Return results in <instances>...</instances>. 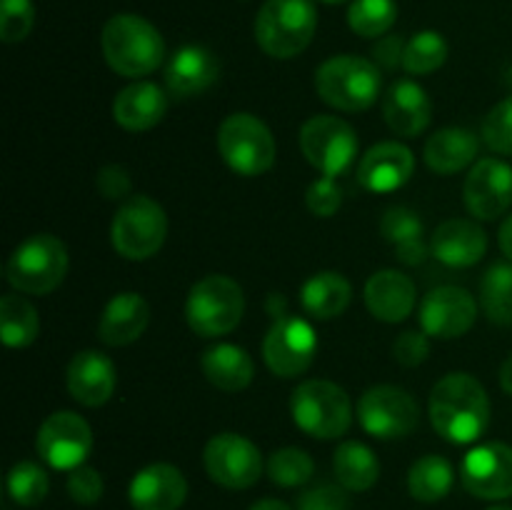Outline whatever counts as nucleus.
Returning a JSON list of instances; mask_svg holds the SVG:
<instances>
[{"label":"nucleus","instance_id":"1","mask_svg":"<svg viewBox=\"0 0 512 510\" xmlns=\"http://www.w3.org/2000/svg\"><path fill=\"white\" fill-rule=\"evenodd\" d=\"M433 428L450 443H475L490 423V398L470 373H450L430 393Z\"/></svg>","mask_w":512,"mask_h":510},{"label":"nucleus","instance_id":"2","mask_svg":"<svg viewBox=\"0 0 512 510\" xmlns=\"http://www.w3.org/2000/svg\"><path fill=\"white\" fill-rule=\"evenodd\" d=\"M100 45L110 68L125 78L153 73L165 58V43L158 30L133 13L113 15L105 23Z\"/></svg>","mask_w":512,"mask_h":510},{"label":"nucleus","instance_id":"3","mask_svg":"<svg viewBox=\"0 0 512 510\" xmlns=\"http://www.w3.org/2000/svg\"><path fill=\"white\" fill-rule=\"evenodd\" d=\"M318 28L313 0H268L255 18V40L270 58L303 53Z\"/></svg>","mask_w":512,"mask_h":510},{"label":"nucleus","instance_id":"4","mask_svg":"<svg viewBox=\"0 0 512 510\" xmlns=\"http://www.w3.org/2000/svg\"><path fill=\"white\" fill-rule=\"evenodd\" d=\"M383 78L378 65L360 55H335L315 73V90L330 108L360 113L378 100Z\"/></svg>","mask_w":512,"mask_h":510},{"label":"nucleus","instance_id":"5","mask_svg":"<svg viewBox=\"0 0 512 510\" xmlns=\"http://www.w3.org/2000/svg\"><path fill=\"white\" fill-rule=\"evenodd\" d=\"M68 273V248L50 233L30 235L5 263V280L18 293H53Z\"/></svg>","mask_w":512,"mask_h":510},{"label":"nucleus","instance_id":"6","mask_svg":"<svg viewBox=\"0 0 512 510\" xmlns=\"http://www.w3.org/2000/svg\"><path fill=\"white\" fill-rule=\"evenodd\" d=\"M243 310V288L228 275H208L198 280L185 300L188 325L203 338H218L238 328Z\"/></svg>","mask_w":512,"mask_h":510},{"label":"nucleus","instance_id":"7","mask_svg":"<svg viewBox=\"0 0 512 510\" xmlns=\"http://www.w3.org/2000/svg\"><path fill=\"white\" fill-rule=\"evenodd\" d=\"M290 413L303 433L320 440L340 438L353 420L348 393L330 380L300 383L290 398Z\"/></svg>","mask_w":512,"mask_h":510},{"label":"nucleus","instance_id":"8","mask_svg":"<svg viewBox=\"0 0 512 510\" xmlns=\"http://www.w3.org/2000/svg\"><path fill=\"white\" fill-rule=\"evenodd\" d=\"M218 150L228 168L245 178L268 173L275 163L273 133L250 113H233L220 123Z\"/></svg>","mask_w":512,"mask_h":510},{"label":"nucleus","instance_id":"9","mask_svg":"<svg viewBox=\"0 0 512 510\" xmlns=\"http://www.w3.org/2000/svg\"><path fill=\"white\" fill-rule=\"evenodd\" d=\"M168 218L160 203L148 195H130L120 203L113 218V248L128 260H148L163 248Z\"/></svg>","mask_w":512,"mask_h":510},{"label":"nucleus","instance_id":"10","mask_svg":"<svg viewBox=\"0 0 512 510\" xmlns=\"http://www.w3.org/2000/svg\"><path fill=\"white\" fill-rule=\"evenodd\" d=\"M300 150L313 168L328 178H338L358 155V135L335 115H315L300 128Z\"/></svg>","mask_w":512,"mask_h":510},{"label":"nucleus","instance_id":"11","mask_svg":"<svg viewBox=\"0 0 512 510\" xmlns=\"http://www.w3.org/2000/svg\"><path fill=\"white\" fill-rule=\"evenodd\" d=\"M358 418L365 433L373 438L398 440L408 438L418 428L420 410L408 390L395 385H375L360 398Z\"/></svg>","mask_w":512,"mask_h":510},{"label":"nucleus","instance_id":"12","mask_svg":"<svg viewBox=\"0 0 512 510\" xmlns=\"http://www.w3.org/2000/svg\"><path fill=\"white\" fill-rule=\"evenodd\" d=\"M210 480L230 490H245L263 475V455L238 433H220L208 440L203 453Z\"/></svg>","mask_w":512,"mask_h":510},{"label":"nucleus","instance_id":"13","mask_svg":"<svg viewBox=\"0 0 512 510\" xmlns=\"http://www.w3.org/2000/svg\"><path fill=\"white\" fill-rule=\"evenodd\" d=\"M318 353V335L313 325L295 315H283L273 323L263 340L265 365L280 378H295L313 365Z\"/></svg>","mask_w":512,"mask_h":510},{"label":"nucleus","instance_id":"14","mask_svg":"<svg viewBox=\"0 0 512 510\" xmlns=\"http://www.w3.org/2000/svg\"><path fill=\"white\" fill-rule=\"evenodd\" d=\"M40 458L55 470H75L93 450V433L80 415L70 410L48 415L35 438Z\"/></svg>","mask_w":512,"mask_h":510},{"label":"nucleus","instance_id":"15","mask_svg":"<svg viewBox=\"0 0 512 510\" xmlns=\"http://www.w3.org/2000/svg\"><path fill=\"white\" fill-rule=\"evenodd\" d=\"M465 490L483 500L512 495V448L508 443H485L470 450L460 468Z\"/></svg>","mask_w":512,"mask_h":510},{"label":"nucleus","instance_id":"16","mask_svg":"<svg viewBox=\"0 0 512 510\" xmlns=\"http://www.w3.org/2000/svg\"><path fill=\"white\" fill-rule=\"evenodd\" d=\"M478 318V303L473 295L458 285H443L430 290L420 303V325L433 338H460L473 328Z\"/></svg>","mask_w":512,"mask_h":510},{"label":"nucleus","instance_id":"17","mask_svg":"<svg viewBox=\"0 0 512 510\" xmlns=\"http://www.w3.org/2000/svg\"><path fill=\"white\" fill-rule=\"evenodd\" d=\"M463 198L478 220L500 218L512 205V168L498 158H483L465 178Z\"/></svg>","mask_w":512,"mask_h":510},{"label":"nucleus","instance_id":"18","mask_svg":"<svg viewBox=\"0 0 512 510\" xmlns=\"http://www.w3.org/2000/svg\"><path fill=\"white\" fill-rule=\"evenodd\" d=\"M128 495L135 510H178L188 498V480L175 465L153 463L135 473Z\"/></svg>","mask_w":512,"mask_h":510},{"label":"nucleus","instance_id":"19","mask_svg":"<svg viewBox=\"0 0 512 510\" xmlns=\"http://www.w3.org/2000/svg\"><path fill=\"white\" fill-rule=\"evenodd\" d=\"M415 170V158L403 143H378L363 155L358 168V183L370 193H393L403 188Z\"/></svg>","mask_w":512,"mask_h":510},{"label":"nucleus","instance_id":"20","mask_svg":"<svg viewBox=\"0 0 512 510\" xmlns=\"http://www.w3.org/2000/svg\"><path fill=\"white\" fill-rule=\"evenodd\" d=\"M220 63L203 45H185L175 50L165 68V88L173 98H193L218 80Z\"/></svg>","mask_w":512,"mask_h":510},{"label":"nucleus","instance_id":"21","mask_svg":"<svg viewBox=\"0 0 512 510\" xmlns=\"http://www.w3.org/2000/svg\"><path fill=\"white\" fill-rule=\"evenodd\" d=\"M430 250L448 268H470L488 250V238L478 223L465 218H450L435 228Z\"/></svg>","mask_w":512,"mask_h":510},{"label":"nucleus","instance_id":"22","mask_svg":"<svg viewBox=\"0 0 512 510\" xmlns=\"http://www.w3.org/2000/svg\"><path fill=\"white\" fill-rule=\"evenodd\" d=\"M68 393L85 408H98L115 390V365L98 350H83L68 365Z\"/></svg>","mask_w":512,"mask_h":510},{"label":"nucleus","instance_id":"23","mask_svg":"<svg viewBox=\"0 0 512 510\" xmlns=\"http://www.w3.org/2000/svg\"><path fill=\"white\" fill-rule=\"evenodd\" d=\"M383 115L388 128L400 138H418L433 118L428 93L415 80H398L383 100Z\"/></svg>","mask_w":512,"mask_h":510},{"label":"nucleus","instance_id":"24","mask_svg":"<svg viewBox=\"0 0 512 510\" xmlns=\"http://www.w3.org/2000/svg\"><path fill=\"white\" fill-rule=\"evenodd\" d=\"M365 305L383 323H403L415 308V285L400 270H378L365 283Z\"/></svg>","mask_w":512,"mask_h":510},{"label":"nucleus","instance_id":"25","mask_svg":"<svg viewBox=\"0 0 512 510\" xmlns=\"http://www.w3.org/2000/svg\"><path fill=\"white\" fill-rule=\"evenodd\" d=\"M165 110H168V95L150 80H138V83L128 85L113 100L115 123L130 133L155 128L163 120Z\"/></svg>","mask_w":512,"mask_h":510},{"label":"nucleus","instance_id":"26","mask_svg":"<svg viewBox=\"0 0 512 510\" xmlns=\"http://www.w3.org/2000/svg\"><path fill=\"white\" fill-rule=\"evenodd\" d=\"M150 320V308L143 295L138 293H118L100 315L98 333L105 345H130L145 333Z\"/></svg>","mask_w":512,"mask_h":510},{"label":"nucleus","instance_id":"27","mask_svg":"<svg viewBox=\"0 0 512 510\" xmlns=\"http://www.w3.org/2000/svg\"><path fill=\"white\" fill-rule=\"evenodd\" d=\"M200 368H203L205 378L225 393H238V390L248 388L255 375V363L248 350L233 343H220L205 350L200 358Z\"/></svg>","mask_w":512,"mask_h":510},{"label":"nucleus","instance_id":"28","mask_svg":"<svg viewBox=\"0 0 512 510\" xmlns=\"http://www.w3.org/2000/svg\"><path fill=\"white\" fill-rule=\"evenodd\" d=\"M478 135L468 128H443L425 143V163L440 175H453L478 155Z\"/></svg>","mask_w":512,"mask_h":510},{"label":"nucleus","instance_id":"29","mask_svg":"<svg viewBox=\"0 0 512 510\" xmlns=\"http://www.w3.org/2000/svg\"><path fill=\"white\" fill-rule=\"evenodd\" d=\"M350 298H353L350 283L340 273H333V270L315 273L300 288V303H303L305 313L318 320L338 318L348 308Z\"/></svg>","mask_w":512,"mask_h":510},{"label":"nucleus","instance_id":"30","mask_svg":"<svg viewBox=\"0 0 512 510\" xmlns=\"http://www.w3.org/2000/svg\"><path fill=\"white\" fill-rule=\"evenodd\" d=\"M380 233L398 253V260L405 265H420L428 255L423 243V223L408 208H390L380 220Z\"/></svg>","mask_w":512,"mask_h":510},{"label":"nucleus","instance_id":"31","mask_svg":"<svg viewBox=\"0 0 512 510\" xmlns=\"http://www.w3.org/2000/svg\"><path fill=\"white\" fill-rule=\"evenodd\" d=\"M333 470L338 483L345 490H370L380 478V463L375 458L373 450L368 445L358 443V440H345L340 448L335 450Z\"/></svg>","mask_w":512,"mask_h":510},{"label":"nucleus","instance_id":"32","mask_svg":"<svg viewBox=\"0 0 512 510\" xmlns=\"http://www.w3.org/2000/svg\"><path fill=\"white\" fill-rule=\"evenodd\" d=\"M455 483L453 465L440 455H425L415 460L408 473L410 495L420 503H438L450 493Z\"/></svg>","mask_w":512,"mask_h":510},{"label":"nucleus","instance_id":"33","mask_svg":"<svg viewBox=\"0 0 512 510\" xmlns=\"http://www.w3.org/2000/svg\"><path fill=\"white\" fill-rule=\"evenodd\" d=\"M40 333V320L23 295H3L0 300V335L8 348H25Z\"/></svg>","mask_w":512,"mask_h":510},{"label":"nucleus","instance_id":"34","mask_svg":"<svg viewBox=\"0 0 512 510\" xmlns=\"http://www.w3.org/2000/svg\"><path fill=\"white\" fill-rule=\"evenodd\" d=\"M480 305L498 325H512V265L495 263L480 280Z\"/></svg>","mask_w":512,"mask_h":510},{"label":"nucleus","instance_id":"35","mask_svg":"<svg viewBox=\"0 0 512 510\" xmlns=\"http://www.w3.org/2000/svg\"><path fill=\"white\" fill-rule=\"evenodd\" d=\"M445 60H448V43L443 35L435 30H423V33H415L405 45L403 68L410 75H428L435 73Z\"/></svg>","mask_w":512,"mask_h":510},{"label":"nucleus","instance_id":"36","mask_svg":"<svg viewBox=\"0 0 512 510\" xmlns=\"http://www.w3.org/2000/svg\"><path fill=\"white\" fill-rule=\"evenodd\" d=\"M395 18H398L395 0H355L348 10L350 28L363 38H380L388 33Z\"/></svg>","mask_w":512,"mask_h":510},{"label":"nucleus","instance_id":"37","mask_svg":"<svg viewBox=\"0 0 512 510\" xmlns=\"http://www.w3.org/2000/svg\"><path fill=\"white\" fill-rule=\"evenodd\" d=\"M315 473L313 458L300 448H280L270 455L268 475L280 488H298L305 485Z\"/></svg>","mask_w":512,"mask_h":510},{"label":"nucleus","instance_id":"38","mask_svg":"<svg viewBox=\"0 0 512 510\" xmlns=\"http://www.w3.org/2000/svg\"><path fill=\"white\" fill-rule=\"evenodd\" d=\"M8 495L18 505H28V508L43 503L48 495V475L38 463L23 460V463L13 465V470L8 473Z\"/></svg>","mask_w":512,"mask_h":510},{"label":"nucleus","instance_id":"39","mask_svg":"<svg viewBox=\"0 0 512 510\" xmlns=\"http://www.w3.org/2000/svg\"><path fill=\"white\" fill-rule=\"evenodd\" d=\"M35 23L30 0H0V38L3 43H20L28 38Z\"/></svg>","mask_w":512,"mask_h":510},{"label":"nucleus","instance_id":"40","mask_svg":"<svg viewBox=\"0 0 512 510\" xmlns=\"http://www.w3.org/2000/svg\"><path fill=\"white\" fill-rule=\"evenodd\" d=\"M483 140L493 153L512 155V95L485 115Z\"/></svg>","mask_w":512,"mask_h":510},{"label":"nucleus","instance_id":"41","mask_svg":"<svg viewBox=\"0 0 512 510\" xmlns=\"http://www.w3.org/2000/svg\"><path fill=\"white\" fill-rule=\"evenodd\" d=\"M305 205H308L310 213L318 215V218H330V215L338 213V208L343 205V188H340L335 178L323 175V178H318L308 188V193H305Z\"/></svg>","mask_w":512,"mask_h":510},{"label":"nucleus","instance_id":"42","mask_svg":"<svg viewBox=\"0 0 512 510\" xmlns=\"http://www.w3.org/2000/svg\"><path fill=\"white\" fill-rule=\"evenodd\" d=\"M68 493L75 503L93 505L103 498V478L90 465H78L68 475Z\"/></svg>","mask_w":512,"mask_h":510},{"label":"nucleus","instance_id":"43","mask_svg":"<svg viewBox=\"0 0 512 510\" xmlns=\"http://www.w3.org/2000/svg\"><path fill=\"white\" fill-rule=\"evenodd\" d=\"M298 510H348V495L343 485H315L300 495Z\"/></svg>","mask_w":512,"mask_h":510},{"label":"nucleus","instance_id":"44","mask_svg":"<svg viewBox=\"0 0 512 510\" xmlns=\"http://www.w3.org/2000/svg\"><path fill=\"white\" fill-rule=\"evenodd\" d=\"M395 360L400 365H408V368H415V365L425 363L430 355V340L428 333H415V330H405L393 345Z\"/></svg>","mask_w":512,"mask_h":510},{"label":"nucleus","instance_id":"45","mask_svg":"<svg viewBox=\"0 0 512 510\" xmlns=\"http://www.w3.org/2000/svg\"><path fill=\"white\" fill-rule=\"evenodd\" d=\"M98 188L105 198L118 200L128 198L130 193V175L120 165H105L98 173Z\"/></svg>","mask_w":512,"mask_h":510},{"label":"nucleus","instance_id":"46","mask_svg":"<svg viewBox=\"0 0 512 510\" xmlns=\"http://www.w3.org/2000/svg\"><path fill=\"white\" fill-rule=\"evenodd\" d=\"M405 45L408 43L400 35H388V38H383L373 48L375 63L383 65V68H398V65H403Z\"/></svg>","mask_w":512,"mask_h":510},{"label":"nucleus","instance_id":"47","mask_svg":"<svg viewBox=\"0 0 512 510\" xmlns=\"http://www.w3.org/2000/svg\"><path fill=\"white\" fill-rule=\"evenodd\" d=\"M500 248H503V253L508 255V260L512 263V215L503 220V225H500Z\"/></svg>","mask_w":512,"mask_h":510},{"label":"nucleus","instance_id":"48","mask_svg":"<svg viewBox=\"0 0 512 510\" xmlns=\"http://www.w3.org/2000/svg\"><path fill=\"white\" fill-rule=\"evenodd\" d=\"M500 385H503L505 393L512 395V355L505 360L503 368H500Z\"/></svg>","mask_w":512,"mask_h":510},{"label":"nucleus","instance_id":"49","mask_svg":"<svg viewBox=\"0 0 512 510\" xmlns=\"http://www.w3.org/2000/svg\"><path fill=\"white\" fill-rule=\"evenodd\" d=\"M250 510H290V508L285 503H280V500L265 498V500H258V503H255Z\"/></svg>","mask_w":512,"mask_h":510},{"label":"nucleus","instance_id":"50","mask_svg":"<svg viewBox=\"0 0 512 510\" xmlns=\"http://www.w3.org/2000/svg\"><path fill=\"white\" fill-rule=\"evenodd\" d=\"M488 510H512L510 505H495V508H488Z\"/></svg>","mask_w":512,"mask_h":510},{"label":"nucleus","instance_id":"51","mask_svg":"<svg viewBox=\"0 0 512 510\" xmlns=\"http://www.w3.org/2000/svg\"><path fill=\"white\" fill-rule=\"evenodd\" d=\"M323 3H330V5H338V3H345V0H323Z\"/></svg>","mask_w":512,"mask_h":510}]
</instances>
